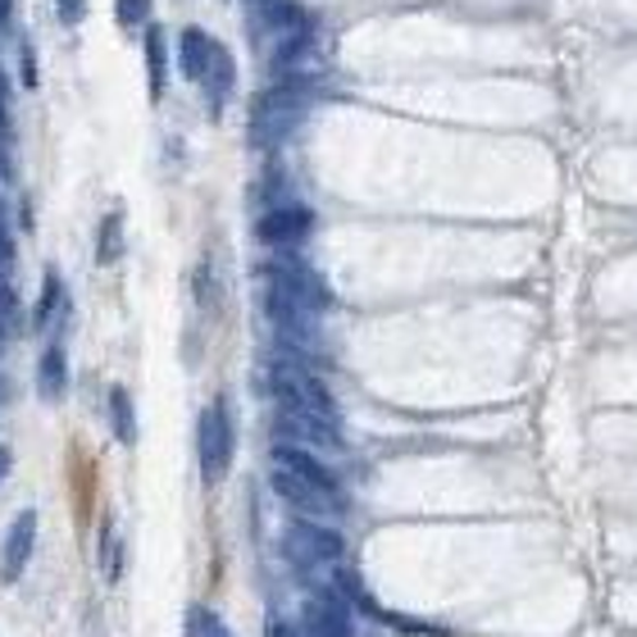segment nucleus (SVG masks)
Returning <instances> with one entry per match:
<instances>
[{"mask_svg":"<svg viewBox=\"0 0 637 637\" xmlns=\"http://www.w3.org/2000/svg\"><path fill=\"white\" fill-rule=\"evenodd\" d=\"M273 401H278V424L305 442H338V411L328 388L301 365H278L273 369Z\"/></svg>","mask_w":637,"mask_h":637,"instance_id":"1","label":"nucleus"},{"mask_svg":"<svg viewBox=\"0 0 637 637\" xmlns=\"http://www.w3.org/2000/svg\"><path fill=\"white\" fill-rule=\"evenodd\" d=\"M233 415H228V401H215L206 405V415H200V428H196V451H200V474L206 482H219L233 465Z\"/></svg>","mask_w":637,"mask_h":637,"instance_id":"2","label":"nucleus"},{"mask_svg":"<svg viewBox=\"0 0 637 637\" xmlns=\"http://www.w3.org/2000/svg\"><path fill=\"white\" fill-rule=\"evenodd\" d=\"M283 551H287L292 565L310 569V565H338L346 547H342V538H338L333 528H323V524H315V519H296V524L283 532Z\"/></svg>","mask_w":637,"mask_h":637,"instance_id":"3","label":"nucleus"},{"mask_svg":"<svg viewBox=\"0 0 637 637\" xmlns=\"http://www.w3.org/2000/svg\"><path fill=\"white\" fill-rule=\"evenodd\" d=\"M301 114V91L296 87H273L269 96H260V106H255V142H278L296 123Z\"/></svg>","mask_w":637,"mask_h":637,"instance_id":"4","label":"nucleus"},{"mask_svg":"<svg viewBox=\"0 0 637 637\" xmlns=\"http://www.w3.org/2000/svg\"><path fill=\"white\" fill-rule=\"evenodd\" d=\"M310 228H315V215L305 210V206H273L269 215H260V242L269 246H296L301 237H310Z\"/></svg>","mask_w":637,"mask_h":637,"instance_id":"5","label":"nucleus"},{"mask_svg":"<svg viewBox=\"0 0 637 637\" xmlns=\"http://www.w3.org/2000/svg\"><path fill=\"white\" fill-rule=\"evenodd\" d=\"M273 492L283 497L292 510H301V515H310V519L342 510V497H328V492L310 488V482H301V478H296V474H287V469H273Z\"/></svg>","mask_w":637,"mask_h":637,"instance_id":"6","label":"nucleus"},{"mask_svg":"<svg viewBox=\"0 0 637 637\" xmlns=\"http://www.w3.org/2000/svg\"><path fill=\"white\" fill-rule=\"evenodd\" d=\"M33 542H37V515H33V510H23V515L10 524L5 551H0V574H5V583H14L23 569H28V560H33Z\"/></svg>","mask_w":637,"mask_h":637,"instance_id":"7","label":"nucleus"},{"mask_svg":"<svg viewBox=\"0 0 637 637\" xmlns=\"http://www.w3.org/2000/svg\"><path fill=\"white\" fill-rule=\"evenodd\" d=\"M273 469H287V474H296L301 482H310V488H319V492H328V497H342L338 478L328 474L310 451H301V446H278V451H273Z\"/></svg>","mask_w":637,"mask_h":637,"instance_id":"8","label":"nucleus"},{"mask_svg":"<svg viewBox=\"0 0 637 637\" xmlns=\"http://www.w3.org/2000/svg\"><path fill=\"white\" fill-rule=\"evenodd\" d=\"M305 628H310V637H355L338 592H319L310 601V610H305Z\"/></svg>","mask_w":637,"mask_h":637,"instance_id":"9","label":"nucleus"},{"mask_svg":"<svg viewBox=\"0 0 637 637\" xmlns=\"http://www.w3.org/2000/svg\"><path fill=\"white\" fill-rule=\"evenodd\" d=\"M210 50H215V37H206L200 28H187L183 33V41H177V60H183V78L187 83H206Z\"/></svg>","mask_w":637,"mask_h":637,"instance_id":"10","label":"nucleus"},{"mask_svg":"<svg viewBox=\"0 0 637 637\" xmlns=\"http://www.w3.org/2000/svg\"><path fill=\"white\" fill-rule=\"evenodd\" d=\"M233 78H237V69H233V56H228V50H223V46L215 41V50H210V69H206V83H200V87L210 91V106H215V110L223 106V96L233 91Z\"/></svg>","mask_w":637,"mask_h":637,"instance_id":"11","label":"nucleus"},{"mask_svg":"<svg viewBox=\"0 0 637 637\" xmlns=\"http://www.w3.org/2000/svg\"><path fill=\"white\" fill-rule=\"evenodd\" d=\"M37 382H41V396H46V401H60V396H64L69 369H64V351H60V346H46L41 369H37Z\"/></svg>","mask_w":637,"mask_h":637,"instance_id":"12","label":"nucleus"},{"mask_svg":"<svg viewBox=\"0 0 637 637\" xmlns=\"http://www.w3.org/2000/svg\"><path fill=\"white\" fill-rule=\"evenodd\" d=\"M110 428H114V438L123 446H133L137 442V424H133V401H127L123 388H110Z\"/></svg>","mask_w":637,"mask_h":637,"instance_id":"13","label":"nucleus"},{"mask_svg":"<svg viewBox=\"0 0 637 637\" xmlns=\"http://www.w3.org/2000/svg\"><path fill=\"white\" fill-rule=\"evenodd\" d=\"M146 64H150V96H164V28H146Z\"/></svg>","mask_w":637,"mask_h":637,"instance_id":"14","label":"nucleus"},{"mask_svg":"<svg viewBox=\"0 0 637 637\" xmlns=\"http://www.w3.org/2000/svg\"><path fill=\"white\" fill-rule=\"evenodd\" d=\"M123 255V219L119 215H110L106 223H100V242H96V260L100 265H114Z\"/></svg>","mask_w":637,"mask_h":637,"instance_id":"15","label":"nucleus"},{"mask_svg":"<svg viewBox=\"0 0 637 637\" xmlns=\"http://www.w3.org/2000/svg\"><path fill=\"white\" fill-rule=\"evenodd\" d=\"M60 305H64L60 278H56V273H46V287H41V301H37V328H46L50 319H56V315H60Z\"/></svg>","mask_w":637,"mask_h":637,"instance_id":"16","label":"nucleus"},{"mask_svg":"<svg viewBox=\"0 0 637 637\" xmlns=\"http://www.w3.org/2000/svg\"><path fill=\"white\" fill-rule=\"evenodd\" d=\"M114 10H119L123 28H137V23H146V14H150V0H114Z\"/></svg>","mask_w":637,"mask_h":637,"instance_id":"17","label":"nucleus"},{"mask_svg":"<svg viewBox=\"0 0 637 637\" xmlns=\"http://www.w3.org/2000/svg\"><path fill=\"white\" fill-rule=\"evenodd\" d=\"M187 633H192V637H215V633H219V620L210 615V610H196V615L187 620Z\"/></svg>","mask_w":637,"mask_h":637,"instance_id":"18","label":"nucleus"},{"mask_svg":"<svg viewBox=\"0 0 637 637\" xmlns=\"http://www.w3.org/2000/svg\"><path fill=\"white\" fill-rule=\"evenodd\" d=\"M56 10H60L64 23H78L87 14V0H56Z\"/></svg>","mask_w":637,"mask_h":637,"instance_id":"19","label":"nucleus"},{"mask_svg":"<svg viewBox=\"0 0 637 637\" xmlns=\"http://www.w3.org/2000/svg\"><path fill=\"white\" fill-rule=\"evenodd\" d=\"M5 474H10V451L0 446V478H5Z\"/></svg>","mask_w":637,"mask_h":637,"instance_id":"20","label":"nucleus"},{"mask_svg":"<svg viewBox=\"0 0 637 637\" xmlns=\"http://www.w3.org/2000/svg\"><path fill=\"white\" fill-rule=\"evenodd\" d=\"M0 123H5V83H0Z\"/></svg>","mask_w":637,"mask_h":637,"instance_id":"21","label":"nucleus"},{"mask_svg":"<svg viewBox=\"0 0 637 637\" xmlns=\"http://www.w3.org/2000/svg\"><path fill=\"white\" fill-rule=\"evenodd\" d=\"M10 19V0H0V23H5Z\"/></svg>","mask_w":637,"mask_h":637,"instance_id":"22","label":"nucleus"},{"mask_svg":"<svg viewBox=\"0 0 637 637\" xmlns=\"http://www.w3.org/2000/svg\"><path fill=\"white\" fill-rule=\"evenodd\" d=\"M215 637H228V628H223V624H219V633H215Z\"/></svg>","mask_w":637,"mask_h":637,"instance_id":"23","label":"nucleus"},{"mask_svg":"<svg viewBox=\"0 0 637 637\" xmlns=\"http://www.w3.org/2000/svg\"><path fill=\"white\" fill-rule=\"evenodd\" d=\"M287 637H301V633H287Z\"/></svg>","mask_w":637,"mask_h":637,"instance_id":"24","label":"nucleus"}]
</instances>
